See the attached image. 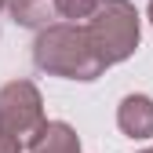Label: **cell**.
I'll return each mask as SVG.
<instances>
[{"label": "cell", "mask_w": 153, "mask_h": 153, "mask_svg": "<svg viewBox=\"0 0 153 153\" xmlns=\"http://www.w3.org/2000/svg\"><path fill=\"white\" fill-rule=\"evenodd\" d=\"M33 62L36 69H44L51 76H66V80H95L106 73L84 26H73V22H55L36 33Z\"/></svg>", "instance_id": "obj_1"}, {"label": "cell", "mask_w": 153, "mask_h": 153, "mask_svg": "<svg viewBox=\"0 0 153 153\" xmlns=\"http://www.w3.org/2000/svg\"><path fill=\"white\" fill-rule=\"evenodd\" d=\"M84 33L99 55V62L109 69L131 59V51L139 48V11L131 0H102L99 11L91 15V22L84 26Z\"/></svg>", "instance_id": "obj_2"}, {"label": "cell", "mask_w": 153, "mask_h": 153, "mask_svg": "<svg viewBox=\"0 0 153 153\" xmlns=\"http://www.w3.org/2000/svg\"><path fill=\"white\" fill-rule=\"evenodd\" d=\"M44 128V99L33 80H11L0 88V139L15 142L18 149L29 146L33 135Z\"/></svg>", "instance_id": "obj_3"}, {"label": "cell", "mask_w": 153, "mask_h": 153, "mask_svg": "<svg viewBox=\"0 0 153 153\" xmlns=\"http://www.w3.org/2000/svg\"><path fill=\"white\" fill-rule=\"evenodd\" d=\"M117 124L128 139H153V99L149 95H128L117 109Z\"/></svg>", "instance_id": "obj_4"}, {"label": "cell", "mask_w": 153, "mask_h": 153, "mask_svg": "<svg viewBox=\"0 0 153 153\" xmlns=\"http://www.w3.org/2000/svg\"><path fill=\"white\" fill-rule=\"evenodd\" d=\"M29 153H80V139L66 120H44L29 142Z\"/></svg>", "instance_id": "obj_5"}, {"label": "cell", "mask_w": 153, "mask_h": 153, "mask_svg": "<svg viewBox=\"0 0 153 153\" xmlns=\"http://www.w3.org/2000/svg\"><path fill=\"white\" fill-rule=\"evenodd\" d=\"M11 18L26 29H48L55 26V0H7Z\"/></svg>", "instance_id": "obj_6"}, {"label": "cell", "mask_w": 153, "mask_h": 153, "mask_svg": "<svg viewBox=\"0 0 153 153\" xmlns=\"http://www.w3.org/2000/svg\"><path fill=\"white\" fill-rule=\"evenodd\" d=\"M99 4L102 0H55V15L69 18V22L76 26L80 18H91L95 11H99Z\"/></svg>", "instance_id": "obj_7"}, {"label": "cell", "mask_w": 153, "mask_h": 153, "mask_svg": "<svg viewBox=\"0 0 153 153\" xmlns=\"http://www.w3.org/2000/svg\"><path fill=\"white\" fill-rule=\"evenodd\" d=\"M149 22H153V0H149Z\"/></svg>", "instance_id": "obj_8"}, {"label": "cell", "mask_w": 153, "mask_h": 153, "mask_svg": "<svg viewBox=\"0 0 153 153\" xmlns=\"http://www.w3.org/2000/svg\"><path fill=\"white\" fill-rule=\"evenodd\" d=\"M4 7H7V0H0V11H4Z\"/></svg>", "instance_id": "obj_9"}, {"label": "cell", "mask_w": 153, "mask_h": 153, "mask_svg": "<svg viewBox=\"0 0 153 153\" xmlns=\"http://www.w3.org/2000/svg\"><path fill=\"white\" fill-rule=\"evenodd\" d=\"M142 153H153V149H142Z\"/></svg>", "instance_id": "obj_10"}]
</instances>
